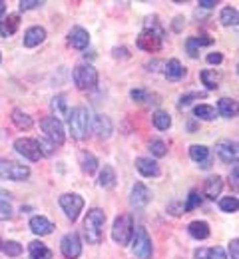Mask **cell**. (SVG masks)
I'll list each match as a JSON object with an SVG mask.
<instances>
[{
    "instance_id": "1",
    "label": "cell",
    "mask_w": 239,
    "mask_h": 259,
    "mask_svg": "<svg viewBox=\"0 0 239 259\" xmlns=\"http://www.w3.org/2000/svg\"><path fill=\"white\" fill-rule=\"evenodd\" d=\"M106 224V213L100 207H94L88 211L86 220H84V235L88 239V243L98 245L102 241V227Z\"/></svg>"
},
{
    "instance_id": "2",
    "label": "cell",
    "mask_w": 239,
    "mask_h": 259,
    "mask_svg": "<svg viewBox=\"0 0 239 259\" xmlns=\"http://www.w3.org/2000/svg\"><path fill=\"white\" fill-rule=\"evenodd\" d=\"M68 126L74 140H84L86 134H88V126H90V112H88V108L76 106L68 114Z\"/></svg>"
},
{
    "instance_id": "3",
    "label": "cell",
    "mask_w": 239,
    "mask_h": 259,
    "mask_svg": "<svg viewBox=\"0 0 239 259\" xmlns=\"http://www.w3.org/2000/svg\"><path fill=\"white\" fill-rule=\"evenodd\" d=\"M112 237L118 245H128L134 237V220L132 215L124 213V215H118L114 227H112Z\"/></svg>"
},
{
    "instance_id": "4",
    "label": "cell",
    "mask_w": 239,
    "mask_h": 259,
    "mask_svg": "<svg viewBox=\"0 0 239 259\" xmlns=\"http://www.w3.org/2000/svg\"><path fill=\"white\" fill-rule=\"evenodd\" d=\"M74 84L80 90H94L98 86V72L90 64H80L74 68Z\"/></svg>"
},
{
    "instance_id": "5",
    "label": "cell",
    "mask_w": 239,
    "mask_h": 259,
    "mask_svg": "<svg viewBox=\"0 0 239 259\" xmlns=\"http://www.w3.org/2000/svg\"><path fill=\"white\" fill-rule=\"evenodd\" d=\"M30 176V167L22 165L12 160H0V178L2 180H14V182H24Z\"/></svg>"
},
{
    "instance_id": "6",
    "label": "cell",
    "mask_w": 239,
    "mask_h": 259,
    "mask_svg": "<svg viewBox=\"0 0 239 259\" xmlns=\"http://www.w3.org/2000/svg\"><path fill=\"white\" fill-rule=\"evenodd\" d=\"M40 128L42 132L46 134V138L56 146H60V144H64V126H62V122L58 120V118H54V116H46V118H42L40 120Z\"/></svg>"
},
{
    "instance_id": "7",
    "label": "cell",
    "mask_w": 239,
    "mask_h": 259,
    "mask_svg": "<svg viewBox=\"0 0 239 259\" xmlns=\"http://www.w3.org/2000/svg\"><path fill=\"white\" fill-rule=\"evenodd\" d=\"M134 243H132V249H134V255L139 259H150L154 253V245H152V239L148 235V231L144 227H136L134 231Z\"/></svg>"
},
{
    "instance_id": "8",
    "label": "cell",
    "mask_w": 239,
    "mask_h": 259,
    "mask_svg": "<svg viewBox=\"0 0 239 259\" xmlns=\"http://www.w3.org/2000/svg\"><path fill=\"white\" fill-rule=\"evenodd\" d=\"M60 207L64 209V213H66V218L72 220V222H76L78 220V215H80V211L84 209V197L78 194H64L60 195Z\"/></svg>"
},
{
    "instance_id": "9",
    "label": "cell",
    "mask_w": 239,
    "mask_h": 259,
    "mask_svg": "<svg viewBox=\"0 0 239 259\" xmlns=\"http://www.w3.org/2000/svg\"><path fill=\"white\" fill-rule=\"evenodd\" d=\"M14 150H16L20 156H24L26 160H30V162H38V160L42 158L38 142H36V140H30V138H18V140L14 142Z\"/></svg>"
},
{
    "instance_id": "10",
    "label": "cell",
    "mask_w": 239,
    "mask_h": 259,
    "mask_svg": "<svg viewBox=\"0 0 239 259\" xmlns=\"http://www.w3.org/2000/svg\"><path fill=\"white\" fill-rule=\"evenodd\" d=\"M60 249H62V255L66 259H78L82 253V241H80V235L78 233H66L60 241Z\"/></svg>"
},
{
    "instance_id": "11",
    "label": "cell",
    "mask_w": 239,
    "mask_h": 259,
    "mask_svg": "<svg viewBox=\"0 0 239 259\" xmlns=\"http://www.w3.org/2000/svg\"><path fill=\"white\" fill-rule=\"evenodd\" d=\"M215 154L219 156V160L225 163L239 162V146L233 144L231 140H219L215 144Z\"/></svg>"
},
{
    "instance_id": "12",
    "label": "cell",
    "mask_w": 239,
    "mask_h": 259,
    "mask_svg": "<svg viewBox=\"0 0 239 259\" xmlns=\"http://www.w3.org/2000/svg\"><path fill=\"white\" fill-rule=\"evenodd\" d=\"M130 201H132L134 207H146L152 201V192L146 188V184L136 182L134 188H132V194H130Z\"/></svg>"
},
{
    "instance_id": "13",
    "label": "cell",
    "mask_w": 239,
    "mask_h": 259,
    "mask_svg": "<svg viewBox=\"0 0 239 259\" xmlns=\"http://www.w3.org/2000/svg\"><path fill=\"white\" fill-rule=\"evenodd\" d=\"M68 42L72 48L76 50H84L88 44H90V34L86 32L82 26H74L68 32Z\"/></svg>"
},
{
    "instance_id": "14",
    "label": "cell",
    "mask_w": 239,
    "mask_h": 259,
    "mask_svg": "<svg viewBox=\"0 0 239 259\" xmlns=\"http://www.w3.org/2000/svg\"><path fill=\"white\" fill-rule=\"evenodd\" d=\"M136 169L144 178H158L160 176V163L152 158H137Z\"/></svg>"
},
{
    "instance_id": "15",
    "label": "cell",
    "mask_w": 239,
    "mask_h": 259,
    "mask_svg": "<svg viewBox=\"0 0 239 259\" xmlns=\"http://www.w3.org/2000/svg\"><path fill=\"white\" fill-rule=\"evenodd\" d=\"M217 114L223 118H237L239 116V102L233 98H221L217 102Z\"/></svg>"
},
{
    "instance_id": "16",
    "label": "cell",
    "mask_w": 239,
    "mask_h": 259,
    "mask_svg": "<svg viewBox=\"0 0 239 259\" xmlns=\"http://www.w3.org/2000/svg\"><path fill=\"white\" fill-rule=\"evenodd\" d=\"M137 48L154 54V52H160V48H162V40L156 38V36H152V34L141 32L139 36H137Z\"/></svg>"
},
{
    "instance_id": "17",
    "label": "cell",
    "mask_w": 239,
    "mask_h": 259,
    "mask_svg": "<svg viewBox=\"0 0 239 259\" xmlns=\"http://www.w3.org/2000/svg\"><path fill=\"white\" fill-rule=\"evenodd\" d=\"M112 130H114V126H112V120H110L108 116L98 114V116L94 118V134H96L98 138H102V140L110 138V136H112Z\"/></svg>"
},
{
    "instance_id": "18",
    "label": "cell",
    "mask_w": 239,
    "mask_h": 259,
    "mask_svg": "<svg viewBox=\"0 0 239 259\" xmlns=\"http://www.w3.org/2000/svg\"><path fill=\"white\" fill-rule=\"evenodd\" d=\"M30 229L34 231L36 235H50L54 231V224L50 220H46L44 215H34L30 220Z\"/></svg>"
},
{
    "instance_id": "19",
    "label": "cell",
    "mask_w": 239,
    "mask_h": 259,
    "mask_svg": "<svg viewBox=\"0 0 239 259\" xmlns=\"http://www.w3.org/2000/svg\"><path fill=\"white\" fill-rule=\"evenodd\" d=\"M44 38H46V30L42 26H32L24 34V46L26 48H34V46L44 42Z\"/></svg>"
},
{
    "instance_id": "20",
    "label": "cell",
    "mask_w": 239,
    "mask_h": 259,
    "mask_svg": "<svg viewBox=\"0 0 239 259\" xmlns=\"http://www.w3.org/2000/svg\"><path fill=\"white\" fill-rule=\"evenodd\" d=\"M221 190H223V178H221V176H209V178L205 180L204 192L209 199H215L217 195L221 194Z\"/></svg>"
},
{
    "instance_id": "21",
    "label": "cell",
    "mask_w": 239,
    "mask_h": 259,
    "mask_svg": "<svg viewBox=\"0 0 239 259\" xmlns=\"http://www.w3.org/2000/svg\"><path fill=\"white\" fill-rule=\"evenodd\" d=\"M189 158L194 160V162L200 163V167H209V150L205 148V146H200V144H194L192 148H189Z\"/></svg>"
},
{
    "instance_id": "22",
    "label": "cell",
    "mask_w": 239,
    "mask_h": 259,
    "mask_svg": "<svg viewBox=\"0 0 239 259\" xmlns=\"http://www.w3.org/2000/svg\"><path fill=\"white\" fill-rule=\"evenodd\" d=\"M187 231H189V235L194 237V239H207L209 237V224L207 222H200V220H196V222H192L189 226H187Z\"/></svg>"
},
{
    "instance_id": "23",
    "label": "cell",
    "mask_w": 239,
    "mask_h": 259,
    "mask_svg": "<svg viewBox=\"0 0 239 259\" xmlns=\"http://www.w3.org/2000/svg\"><path fill=\"white\" fill-rule=\"evenodd\" d=\"M213 40L211 38H198V36H194V38H187V42H185V46H187V52H189V56L192 58H198V54H200V48L202 46H209Z\"/></svg>"
},
{
    "instance_id": "24",
    "label": "cell",
    "mask_w": 239,
    "mask_h": 259,
    "mask_svg": "<svg viewBox=\"0 0 239 259\" xmlns=\"http://www.w3.org/2000/svg\"><path fill=\"white\" fill-rule=\"evenodd\" d=\"M144 32L152 34V36H156V38H160V40H164V36H166V30H164V26L160 24L158 16H150V18H146Z\"/></svg>"
},
{
    "instance_id": "25",
    "label": "cell",
    "mask_w": 239,
    "mask_h": 259,
    "mask_svg": "<svg viewBox=\"0 0 239 259\" xmlns=\"http://www.w3.org/2000/svg\"><path fill=\"white\" fill-rule=\"evenodd\" d=\"M80 165H82V171H84V174L92 176V174H96V169H98V160H96L94 154L82 152V154H80Z\"/></svg>"
},
{
    "instance_id": "26",
    "label": "cell",
    "mask_w": 239,
    "mask_h": 259,
    "mask_svg": "<svg viewBox=\"0 0 239 259\" xmlns=\"http://www.w3.org/2000/svg\"><path fill=\"white\" fill-rule=\"evenodd\" d=\"M98 184H100V188H106V190L116 186V169L112 165H104L100 178H98Z\"/></svg>"
},
{
    "instance_id": "27",
    "label": "cell",
    "mask_w": 239,
    "mask_h": 259,
    "mask_svg": "<svg viewBox=\"0 0 239 259\" xmlns=\"http://www.w3.org/2000/svg\"><path fill=\"white\" fill-rule=\"evenodd\" d=\"M202 82L207 90H217L221 84V74L215 70H204L202 72Z\"/></svg>"
},
{
    "instance_id": "28",
    "label": "cell",
    "mask_w": 239,
    "mask_h": 259,
    "mask_svg": "<svg viewBox=\"0 0 239 259\" xmlns=\"http://www.w3.org/2000/svg\"><path fill=\"white\" fill-rule=\"evenodd\" d=\"M166 76H168L170 80H181V78L185 76V68L181 66L179 60L171 58V60H168V64H166Z\"/></svg>"
},
{
    "instance_id": "29",
    "label": "cell",
    "mask_w": 239,
    "mask_h": 259,
    "mask_svg": "<svg viewBox=\"0 0 239 259\" xmlns=\"http://www.w3.org/2000/svg\"><path fill=\"white\" fill-rule=\"evenodd\" d=\"M18 22H20L18 14H8V16L0 22V34H2V36H12V34L16 32V28H18Z\"/></svg>"
},
{
    "instance_id": "30",
    "label": "cell",
    "mask_w": 239,
    "mask_h": 259,
    "mask_svg": "<svg viewBox=\"0 0 239 259\" xmlns=\"http://www.w3.org/2000/svg\"><path fill=\"white\" fill-rule=\"evenodd\" d=\"M28 251H30V259H52V251L42 241H32L28 245Z\"/></svg>"
},
{
    "instance_id": "31",
    "label": "cell",
    "mask_w": 239,
    "mask_h": 259,
    "mask_svg": "<svg viewBox=\"0 0 239 259\" xmlns=\"http://www.w3.org/2000/svg\"><path fill=\"white\" fill-rule=\"evenodd\" d=\"M219 20H221L223 26H235V24H239V12L233 6H225V8L221 10Z\"/></svg>"
},
{
    "instance_id": "32",
    "label": "cell",
    "mask_w": 239,
    "mask_h": 259,
    "mask_svg": "<svg viewBox=\"0 0 239 259\" xmlns=\"http://www.w3.org/2000/svg\"><path fill=\"white\" fill-rule=\"evenodd\" d=\"M152 122H154V126L160 130V132H166V130L171 128V116L168 112H164V110H158V112L154 114Z\"/></svg>"
},
{
    "instance_id": "33",
    "label": "cell",
    "mask_w": 239,
    "mask_h": 259,
    "mask_svg": "<svg viewBox=\"0 0 239 259\" xmlns=\"http://www.w3.org/2000/svg\"><path fill=\"white\" fill-rule=\"evenodd\" d=\"M12 122H14L16 128H20V130L32 128V118H30L28 114H24L22 110H14V112H12Z\"/></svg>"
},
{
    "instance_id": "34",
    "label": "cell",
    "mask_w": 239,
    "mask_h": 259,
    "mask_svg": "<svg viewBox=\"0 0 239 259\" xmlns=\"http://www.w3.org/2000/svg\"><path fill=\"white\" fill-rule=\"evenodd\" d=\"M219 209L225 211V213H235L239 209V199L229 195V197H221L219 199Z\"/></svg>"
},
{
    "instance_id": "35",
    "label": "cell",
    "mask_w": 239,
    "mask_h": 259,
    "mask_svg": "<svg viewBox=\"0 0 239 259\" xmlns=\"http://www.w3.org/2000/svg\"><path fill=\"white\" fill-rule=\"evenodd\" d=\"M194 114H196V118H202V120H215V116H217V112H215V108L213 106H207V104H202V106H198L196 110H194Z\"/></svg>"
},
{
    "instance_id": "36",
    "label": "cell",
    "mask_w": 239,
    "mask_h": 259,
    "mask_svg": "<svg viewBox=\"0 0 239 259\" xmlns=\"http://www.w3.org/2000/svg\"><path fill=\"white\" fill-rule=\"evenodd\" d=\"M52 108H54V112L58 114V116H68L70 110H68V104H66V96L64 94H60V96L52 98Z\"/></svg>"
},
{
    "instance_id": "37",
    "label": "cell",
    "mask_w": 239,
    "mask_h": 259,
    "mask_svg": "<svg viewBox=\"0 0 239 259\" xmlns=\"http://www.w3.org/2000/svg\"><path fill=\"white\" fill-rule=\"evenodd\" d=\"M4 247H2V251L8 255V257H18L20 253H22V245L18 243V241H6V243H2Z\"/></svg>"
},
{
    "instance_id": "38",
    "label": "cell",
    "mask_w": 239,
    "mask_h": 259,
    "mask_svg": "<svg viewBox=\"0 0 239 259\" xmlns=\"http://www.w3.org/2000/svg\"><path fill=\"white\" fill-rule=\"evenodd\" d=\"M150 150H152V154H154L156 158H164V156L168 154V146H166L162 140H152V142H150Z\"/></svg>"
},
{
    "instance_id": "39",
    "label": "cell",
    "mask_w": 239,
    "mask_h": 259,
    "mask_svg": "<svg viewBox=\"0 0 239 259\" xmlns=\"http://www.w3.org/2000/svg\"><path fill=\"white\" fill-rule=\"evenodd\" d=\"M200 203H202V195L194 190V192H189V195H187V201H185V205H183V211H192V209H196Z\"/></svg>"
},
{
    "instance_id": "40",
    "label": "cell",
    "mask_w": 239,
    "mask_h": 259,
    "mask_svg": "<svg viewBox=\"0 0 239 259\" xmlns=\"http://www.w3.org/2000/svg\"><path fill=\"white\" fill-rule=\"evenodd\" d=\"M200 98H205L204 92H194V94H185V96L179 98V106H181V108H185V106H189V104H192V100H200Z\"/></svg>"
},
{
    "instance_id": "41",
    "label": "cell",
    "mask_w": 239,
    "mask_h": 259,
    "mask_svg": "<svg viewBox=\"0 0 239 259\" xmlns=\"http://www.w3.org/2000/svg\"><path fill=\"white\" fill-rule=\"evenodd\" d=\"M207 259H227V253L221 247H211L207 249Z\"/></svg>"
},
{
    "instance_id": "42",
    "label": "cell",
    "mask_w": 239,
    "mask_h": 259,
    "mask_svg": "<svg viewBox=\"0 0 239 259\" xmlns=\"http://www.w3.org/2000/svg\"><path fill=\"white\" fill-rule=\"evenodd\" d=\"M12 215V209H10V203L8 201H2L0 199V222H4V220H8Z\"/></svg>"
},
{
    "instance_id": "43",
    "label": "cell",
    "mask_w": 239,
    "mask_h": 259,
    "mask_svg": "<svg viewBox=\"0 0 239 259\" xmlns=\"http://www.w3.org/2000/svg\"><path fill=\"white\" fill-rule=\"evenodd\" d=\"M229 184H231L233 190L239 192V163L233 165V169H231V174H229Z\"/></svg>"
},
{
    "instance_id": "44",
    "label": "cell",
    "mask_w": 239,
    "mask_h": 259,
    "mask_svg": "<svg viewBox=\"0 0 239 259\" xmlns=\"http://www.w3.org/2000/svg\"><path fill=\"white\" fill-rule=\"evenodd\" d=\"M38 146H40V154H42V156H52V154H54V144H48V142L40 140Z\"/></svg>"
},
{
    "instance_id": "45",
    "label": "cell",
    "mask_w": 239,
    "mask_h": 259,
    "mask_svg": "<svg viewBox=\"0 0 239 259\" xmlns=\"http://www.w3.org/2000/svg\"><path fill=\"white\" fill-rule=\"evenodd\" d=\"M207 64H221L223 62V54L221 52H211V54H207Z\"/></svg>"
},
{
    "instance_id": "46",
    "label": "cell",
    "mask_w": 239,
    "mask_h": 259,
    "mask_svg": "<svg viewBox=\"0 0 239 259\" xmlns=\"http://www.w3.org/2000/svg\"><path fill=\"white\" fill-rule=\"evenodd\" d=\"M229 255H231V259H239V239L229 241Z\"/></svg>"
},
{
    "instance_id": "47",
    "label": "cell",
    "mask_w": 239,
    "mask_h": 259,
    "mask_svg": "<svg viewBox=\"0 0 239 259\" xmlns=\"http://www.w3.org/2000/svg\"><path fill=\"white\" fill-rule=\"evenodd\" d=\"M36 6H42V2H38V0H22L20 2V10H32Z\"/></svg>"
},
{
    "instance_id": "48",
    "label": "cell",
    "mask_w": 239,
    "mask_h": 259,
    "mask_svg": "<svg viewBox=\"0 0 239 259\" xmlns=\"http://www.w3.org/2000/svg\"><path fill=\"white\" fill-rule=\"evenodd\" d=\"M130 96H132L134 102H144V100H146V92L137 88V90H132V92H130Z\"/></svg>"
},
{
    "instance_id": "49",
    "label": "cell",
    "mask_w": 239,
    "mask_h": 259,
    "mask_svg": "<svg viewBox=\"0 0 239 259\" xmlns=\"http://www.w3.org/2000/svg\"><path fill=\"white\" fill-rule=\"evenodd\" d=\"M112 52H114V56H116V58H120V56H122V58H128V56H130L126 48H114Z\"/></svg>"
},
{
    "instance_id": "50",
    "label": "cell",
    "mask_w": 239,
    "mask_h": 259,
    "mask_svg": "<svg viewBox=\"0 0 239 259\" xmlns=\"http://www.w3.org/2000/svg\"><path fill=\"white\" fill-rule=\"evenodd\" d=\"M200 6L202 8H213L215 6V0H200Z\"/></svg>"
},
{
    "instance_id": "51",
    "label": "cell",
    "mask_w": 239,
    "mask_h": 259,
    "mask_svg": "<svg viewBox=\"0 0 239 259\" xmlns=\"http://www.w3.org/2000/svg\"><path fill=\"white\" fill-rule=\"evenodd\" d=\"M196 259H207V249H196Z\"/></svg>"
},
{
    "instance_id": "52",
    "label": "cell",
    "mask_w": 239,
    "mask_h": 259,
    "mask_svg": "<svg viewBox=\"0 0 239 259\" xmlns=\"http://www.w3.org/2000/svg\"><path fill=\"white\" fill-rule=\"evenodd\" d=\"M170 209H173V215H181V213H183L181 209H177V201H173V203H171Z\"/></svg>"
},
{
    "instance_id": "53",
    "label": "cell",
    "mask_w": 239,
    "mask_h": 259,
    "mask_svg": "<svg viewBox=\"0 0 239 259\" xmlns=\"http://www.w3.org/2000/svg\"><path fill=\"white\" fill-rule=\"evenodd\" d=\"M4 10H6V4H4V2H2V0H0V16H2V14H4Z\"/></svg>"
},
{
    "instance_id": "54",
    "label": "cell",
    "mask_w": 239,
    "mask_h": 259,
    "mask_svg": "<svg viewBox=\"0 0 239 259\" xmlns=\"http://www.w3.org/2000/svg\"><path fill=\"white\" fill-rule=\"evenodd\" d=\"M237 74H239V66H237Z\"/></svg>"
},
{
    "instance_id": "55",
    "label": "cell",
    "mask_w": 239,
    "mask_h": 259,
    "mask_svg": "<svg viewBox=\"0 0 239 259\" xmlns=\"http://www.w3.org/2000/svg\"><path fill=\"white\" fill-rule=\"evenodd\" d=\"M0 60H2V56H0Z\"/></svg>"
},
{
    "instance_id": "56",
    "label": "cell",
    "mask_w": 239,
    "mask_h": 259,
    "mask_svg": "<svg viewBox=\"0 0 239 259\" xmlns=\"http://www.w3.org/2000/svg\"><path fill=\"white\" fill-rule=\"evenodd\" d=\"M0 245H2V243H0Z\"/></svg>"
}]
</instances>
